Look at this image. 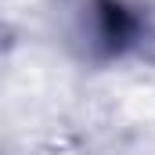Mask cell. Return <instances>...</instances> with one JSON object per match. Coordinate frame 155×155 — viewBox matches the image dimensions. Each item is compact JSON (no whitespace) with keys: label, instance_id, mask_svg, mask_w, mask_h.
Returning a JSON list of instances; mask_svg holds the SVG:
<instances>
[{"label":"cell","instance_id":"6da1fadb","mask_svg":"<svg viewBox=\"0 0 155 155\" xmlns=\"http://www.w3.org/2000/svg\"><path fill=\"white\" fill-rule=\"evenodd\" d=\"M97 18H101V36L108 40V43H123V40L130 36V29H134L130 15L119 7L116 0H101V7H97Z\"/></svg>","mask_w":155,"mask_h":155}]
</instances>
